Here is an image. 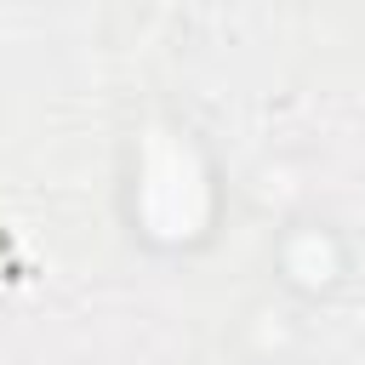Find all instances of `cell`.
<instances>
[{
  "instance_id": "6da1fadb",
  "label": "cell",
  "mask_w": 365,
  "mask_h": 365,
  "mask_svg": "<svg viewBox=\"0 0 365 365\" xmlns=\"http://www.w3.org/2000/svg\"><path fill=\"white\" fill-rule=\"evenodd\" d=\"M137 211L154 234L165 240H188L205 222V171L188 154V143L154 131L143 148V171H137Z\"/></svg>"
}]
</instances>
